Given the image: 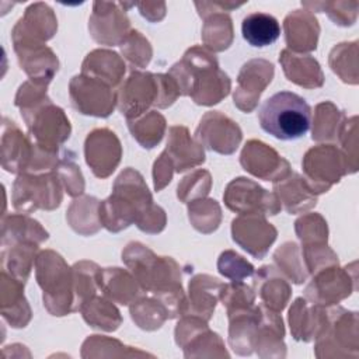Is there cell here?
I'll use <instances>...</instances> for the list:
<instances>
[{
    "mask_svg": "<svg viewBox=\"0 0 359 359\" xmlns=\"http://www.w3.org/2000/svg\"><path fill=\"white\" fill-rule=\"evenodd\" d=\"M188 55L195 62L196 67H191L184 59L170 70L171 76H175L174 81L181 94H188L196 104L212 105L219 102L227 95L230 90V80L226 73L219 70V65L215 56L201 48H192Z\"/></svg>",
    "mask_w": 359,
    "mask_h": 359,
    "instance_id": "cell-1",
    "label": "cell"
},
{
    "mask_svg": "<svg viewBox=\"0 0 359 359\" xmlns=\"http://www.w3.org/2000/svg\"><path fill=\"white\" fill-rule=\"evenodd\" d=\"M261 128L279 140H294L307 133L311 108L303 97L292 91H279L264 101L258 111Z\"/></svg>",
    "mask_w": 359,
    "mask_h": 359,
    "instance_id": "cell-2",
    "label": "cell"
},
{
    "mask_svg": "<svg viewBox=\"0 0 359 359\" xmlns=\"http://www.w3.org/2000/svg\"><path fill=\"white\" fill-rule=\"evenodd\" d=\"M345 157L332 146H318L307 151L303 168L310 181L307 185L313 192H327L334 182H338L348 172L349 165Z\"/></svg>",
    "mask_w": 359,
    "mask_h": 359,
    "instance_id": "cell-3",
    "label": "cell"
},
{
    "mask_svg": "<svg viewBox=\"0 0 359 359\" xmlns=\"http://www.w3.org/2000/svg\"><path fill=\"white\" fill-rule=\"evenodd\" d=\"M226 205L240 213L276 215L280 209L278 199L264 188L247 178H237L229 184L224 194Z\"/></svg>",
    "mask_w": 359,
    "mask_h": 359,
    "instance_id": "cell-4",
    "label": "cell"
},
{
    "mask_svg": "<svg viewBox=\"0 0 359 359\" xmlns=\"http://www.w3.org/2000/svg\"><path fill=\"white\" fill-rule=\"evenodd\" d=\"M161 74L150 73H132L125 87H122L121 98L118 100L119 109L128 118L140 115L150 104L157 105L153 97V90L160 84Z\"/></svg>",
    "mask_w": 359,
    "mask_h": 359,
    "instance_id": "cell-5",
    "label": "cell"
},
{
    "mask_svg": "<svg viewBox=\"0 0 359 359\" xmlns=\"http://www.w3.org/2000/svg\"><path fill=\"white\" fill-rule=\"evenodd\" d=\"M273 76V65L265 60H251L245 63L238 76V88L234 93V102L243 109L245 100V111H251L259 94L264 91L268 83H271Z\"/></svg>",
    "mask_w": 359,
    "mask_h": 359,
    "instance_id": "cell-6",
    "label": "cell"
},
{
    "mask_svg": "<svg viewBox=\"0 0 359 359\" xmlns=\"http://www.w3.org/2000/svg\"><path fill=\"white\" fill-rule=\"evenodd\" d=\"M286 42L294 50H313L317 48L318 24L317 20L309 14L296 10L285 20Z\"/></svg>",
    "mask_w": 359,
    "mask_h": 359,
    "instance_id": "cell-7",
    "label": "cell"
},
{
    "mask_svg": "<svg viewBox=\"0 0 359 359\" xmlns=\"http://www.w3.org/2000/svg\"><path fill=\"white\" fill-rule=\"evenodd\" d=\"M349 275L338 272L337 269H332L330 272H324L323 275H318L316 280L313 279V283L306 289L309 297L313 300H320V303L325 304H334L338 303L341 299L349 296L353 287H351Z\"/></svg>",
    "mask_w": 359,
    "mask_h": 359,
    "instance_id": "cell-8",
    "label": "cell"
},
{
    "mask_svg": "<svg viewBox=\"0 0 359 359\" xmlns=\"http://www.w3.org/2000/svg\"><path fill=\"white\" fill-rule=\"evenodd\" d=\"M243 38L255 48L272 45L280 35L278 20L266 13H251L244 17L241 24Z\"/></svg>",
    "mask_w": 359,
    "mask_h": 359,
    "instance_id": "cell-9",
    "label": "cell"
},
{
    "mask_svg": "<svg viewBox=\"0 0 359 359\" xmlns=\"http://www.w3.org/2000/svg\"><path fill=\"white\" fill-rule=\"evenodd\" d=\"M279 60L282 62L283 70L290 81L309 88L323 86V73L316 59L310 56L300 57L297 55H292L289 50H283Z\"/></svg>",
    "mask_w": 359,
    "mask_h": 359,
    "instance_id": "cell-10",
    "label": "cell"
},
{
    "mask_svg": "<svg viewBox=\"0 0 359 359\" xmlns=\"http://www.w3.org/2000/svg\"><path fill=\"white\" fill-rule=\"evenodd\" d=\"M101 154L105 156L109 167L115 170L121 158V144L115 133L108 129H97L86 140V160L91 170L98 163Z\"/></svg>",
    "mask_w": 359,
    "mask_h": 359,
    "instance_id": "cell-11",
    "label": "cell"
},
{
    "mask_svg": "<svg viewBox=\"0 0 359 359\" xmlns=\"http://www.w3.org/2000/svg\"><path fill=\"white\" fill-rule=\"evenodd\" d=\"M265 163L275 167H282V164H286L287 161L283 160L273 149H271L265 143L257 140L248 142L241 153V164L244 170L250 171L255 177L266 180V171L264 165Z\"/></svg>",
    "mask_w": 359,
    "mask_h": 359,
    "instance_id": "cell-12",
    "label": "cell"
},
{
    "mask_svg": "<svg viewBox=\"0 0 359 359\" xmlns=\"http://www.w3.org/2000/svg\"><path fill=\"white\" fill-rule=\"evenodd\" d=\"M236 122H233L231 119H229L227 116H223L222 114L219 112H209L203 116V119L201 121V125L217 132V135L212 136V137H208L206 140H203V143L206 144V147H209L210 150H215L217 153H222V154H230L233 153L241 137H234V136H226V135H222L223 130L229 129L230 126H233Z\"/></svg>",
    "mask_w": 359,
    "mask_h": 359,
    "instance_id": "cell-13",
    "label": "cell"
},
{
    "mask_svg": "<svg viewBox=\"0 0 359 359\" xmlns=\"http://www.w3.org/2000/svg\"><path fill=\"white\" fill-rule=\"evenodd\" d=\"M266 224V222L264 220V217H255V216H250V217H237L233 220L231 223V233H247V234H252L248 236L240 241H237L245 251H248L251 255L261 258L265 255L268 247L272 244L261 237H257V231L261 230L264 226Z\"/></svg>",
    "mask_w": 359,
    "mask_h": 359,
    "instance_id": "cell-14",
    "label": "cell"
},
{
    "mask_svg": "<svg viewBox=\"0 0 359 359\" xmlns=\"http://www.w3.org/2000/svg\"><path fill=\"white\" fill-rule=\"evenodd\" d=\"M164 118L157 114V112H151L147 116H144L142 121L137 122H130L129 121V129L133 135V137H136L137 140L146 133H149L147 136V149L154 147V144H157L161 137H163V132H164Z\"/></svg>",
    "mask_w": 359,
    "mask_h": 359,
    "instance_id": "cell-15",
    "label": "cell"
},
{
    "mask_svg": "<svg viewBox=\"0 0 359 359\" xmlns=\"http://www.w3.org/2000/svg\"><path fill=\"white\" fill-rule=\"evenodd\" d=\"M219 272L224 276L234 279V282H241L243 278L252 275L254 266L244 261L243 257L234 254L233 251H226L219 258Z\"/></svg>",
    "mask_w": 359,
    "mask_h": 359,
    "instance_id": "cell-16",
    "label": "cell"
}]
</instances>
